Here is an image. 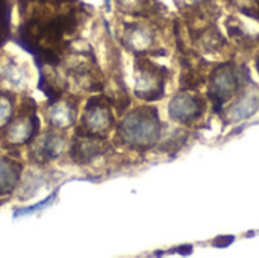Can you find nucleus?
Instances as JSON below:
<instances>
[{"mask_svg":"<svg viewBox=\"0 0 259 258\" xmlns=\"http://www.w3.org/2000/svg\"><path fill=\"white\" fill-rule=\"evenodd\" d=\"M38 132V117L35 113L33 100H29V105H23L21 114L9 122L5 138L11 146H20L33 140Z\"/></svg>","mask_w":259,"mask_h":258,"instance_id":"nucleus-3","label":"nucleus"},{"mask_svg":"<svg viewBox=\"0 0 259 258\" xmlns=\"http://www.w3.org/2000/svg\"><path fill=\"white\" fill-rule=\"evenodd\" d=\"M203 100L193 94H181L175 97L170 103V116L175 120L190 123L202 114Z\"/></svg>","mask_w":259,"mask_h":258,"instance_id":"nucleus-7","label":"nucleus"},{"mask_svg":"<svg viewBox=\"0 0 259 258\" xmlns=\"http://www.w3.org/2000/svg\"><path fill=\"white\" fill-rule=\"evenodd\" d=\"M159 119L155 108H137L120 125L121 140L132 148H149L159 138Z\"/></svg>","mask_w":259,"mask_h":258,"instance_id":"nucleus-1","label":"nucleus"},{"mask_svg":"<svg viewBox=\"0 0 259 258\" xmlns=\"http://www.w3.org/2000/svg\"><path fill=\"white\" fill-rule=\"evenodd\" d=\"M137 84L135 94L144 100H156L164 96L165 87V75L164 67L153 64L149 59L137 58Z\"/></svg>","mask_w":259,"mask_h":258,"instance_id":"nucleus-2","label":"nucleus"},{"mask_svg":"<svg viewBox=\"0 0 259 258\" xmlns=\"http://www.w3.org/2000/svg\"><path fill=\"white\" fill-rule=\"evenodd\" d=\"M11 12L9 0H0V47L11 38Z\"/></svg>","mask_w":259,"mask_h":258,"instance_id":"nucleus-12","label":"nucleus"},{"mask_svg":"<svg viewBox=\"0 0 259 258\" xmlns=\"http://www.w3.org/2000/svg\"><path fill=\"white\" fill-rule=\"evenodd\" d=\"M258 71H259V59H258Z\"/></svg>","mask_w":259,"mask_h":258,"instance_id":"nucleus-14","label":"nucleus"},{"mask_svg":"<svg viewBox=\"0 0 259 258\" xmlns=\"http://www.w3.org/2000/svg\"><path fill=\"white\" fill-rule=\"evenodd\" d=\"M114 123V117L111 114V109L106 103H103L100 99L94 97L88 102L83 119H82V131H77V134L85 135H94V137H103Z\"/></svg>","mask_w":259,"mask_h":258,"instance_id":"nucleus-4","label":"nucleus"},{"mask_svg":"<svg viewBox=\"0 0 259 258\" xmlns=\"http://www.w3.org/2000/svg\"><path fill=\"white\" fill-rule=\"evenodd\" d=\"M238 87V76L231 65H223L212 75V84L209 96L217 105L226 102Z\"/></svg>","mask_w":259,"mask_h":258,"instance_id":"nucleus-5","label":"nucleus"},{"mask_svg":"<svg viewBox=\"0 0 259 258\" xmlns=\"http://www.w3.org/2000/svg\"><path fill=\"white\" fill-rule=\"evenodd\" d=\"M14 97L9 93H0V129L12 120Z\"/></svg>","mask_w":259,"mask_h":258,"instance_id":"nucleus-13","label":"nucleus"},{"mask_svg":"<svg viewBox=\"0 0 259 258\" xmlns=\"http://www.w3.org/2000/svg\"><path fill=\"white\" fill-rule=\"evenodd\" d=\"M76 117V106L70 102L65 103H50V111L47 114V122L58 129H65L74 123Z\"/></svg>","mask_w":259,"mask_h":258,"instance_id":"nucleus-10","label":"nucleus"},{"mask_svg":"<svg viewBox=\"0 0 259 258\" xmlns=\"http://www.w3.org/2000/svg\"><path fill=\"white\" fill-rule=\"evenodd\" d=\"M23 68H26V65L18 64L15 59L9 58L3 65H2V73H0V79L9 82L14 88L21 87L23 84H26V78L23 73Z\"/></svg>","mask_w":259,"mask_h":258,"instance_id":"nucleus-11","label":"nucleus"},{"mask_svg":"<svg viewBox=\"0 0 259 258\" xmlns=\"http://www.w3.org/2000/svg\"><path fill=\"white\" fill-rule=\"evenodd\" d=\"M21 169V164L15 163L12 158L0 155V196L12 193L20 179Z\"/></svg>","mask_w":259,"mask_h":258,"instance_id":"nucleus-9","label":"nucleus"},{"mask_svg":"<svg viewBox=\"0 0 259 258\" xmlns=\"http://www.w3.org/2000/svg\"><path fill=\"white\" fill-rule=\"evenodd\" d=\"M64 146H65V141L61 135H58L55 132H46L38 140H35L32 154L38 161L46 163V161H50V160H55L56 157H59L64 151Z\"/></svg>","mask_w":259,"mask_h":258,"instance_id":"nucleus-8","label":"nucleus"},{"mask_svg":"<svg viewBox=\"0 0 259 258\" xmlns=\"http://www.w3.org/2000/svg\"><path fill=\"white\" fill-rule=\"evenodd\" d=\"M105 151H106V144L103 137L77 134L71 146V158L76 163L87 164L94 158H97L99 155H102Z\"/></svg>","mask_w":259,"mask_h":258,"instance_id":"nucleus-6","label":"nucleus"}]
</instances>
